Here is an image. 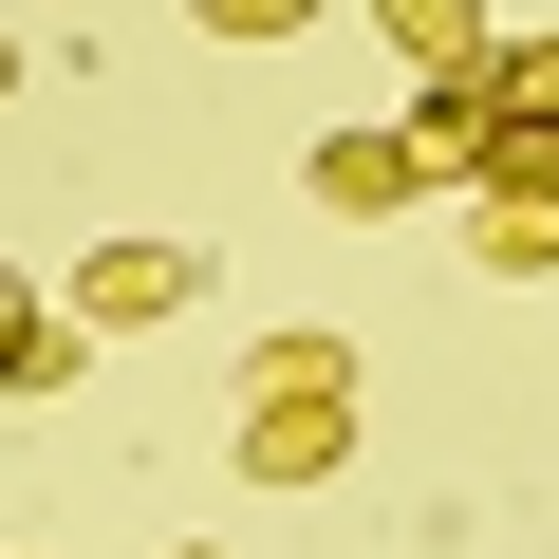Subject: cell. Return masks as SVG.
<instances>
[{"mask_svg": "<svg viewBox=\"0 0 559 559\" xmlns=\"http://www.w3.org/2000/svg\"><path fill=\"white\" fill-rule=\"evenodd\" d=\"M224 411H242V429H224L242 485H336V466H355V336H261Z\"/></svg>", "mask_w": 559, "mask_h": 559, "instance_id": "obj_1", "label": "cell"}, {"mask_svg": "<svg viewBox=\"0 0 559 559\" xmlns=\"http://www.w3.org/2000/svg\"><path fill=\"white\" fill-rule=\"evenodd\" d=\"M187 299H205V242H150V224H131V242H94V261L57 280V318H75V336H168Z\"/></svg>", "mask_w": 559, "mask_h": 559, "instance_id": "obj_2", "label": "cell"}, {"mask_svg": "<svg viewBox=\"0 0 559 559\" xmlns=\"http://www.w3.org/2000/svg\"><path fill=\"white\" fill-rule=\"evenodd\" d=\"M299 187H318L336 224H392V205H429V187H448V150H429L411 112H355V131H318V168H299Z\"/></svg>", "mask_w": 559, "mask_h": 559, "instance_id": "obj_3", "label": "cell"}, {"mask_svg": "<svg viewBox=\"0 0 559 559\" xmlns=\"http://www.w3.org/2000/svg\"><path fill=\"white\" fill-rule=\"evenodd\" d=\"M373 38L411 57V94H429V75H485V57H503V38H485V0H373Z\"/></svg>", "mask_w": 559, "mask_h": 559, "instance_id": "obj_4", "label": "cell"}, {"mask_svg": "<svg viewBox=\"0 0 559 559\" xmlns=\"http://www.w3.org/2000/svg\"><path fill=\"white\" fill-rule=\"evenodd\" d=\"M57 373H75V318L38 280H0V392H57Z\"/></svg>", "mask_w": 559, "mask_h": 559, "instance_id": "obj_5", "label": "cell"}, {"mask_svg": "<svg viewBox=\"0 0 559 559\" xmlns=\"http://www.w3.org/2000/svg\"><path fill=\"white\" fill-rule=\"evenodd\" d=\"M466 261L485 280H559V205H466Z\"/></svg>", "mask_w": 559, "mask_h": 559, "instance_id": "obj_6", "label": "cell"}, {"mask_svg": "<svg viewBox=\"0 0 559 559\" xmlns=\"http://www.w3.org/2000/svg\"><path fill=\"white\" fill-rule=\"evenodd\" d=\"M485 131H559V38H503L485 57Z\"/></svg>", "mask_w": 559, "mask_h": 559, "instance_id": "obj_7", "label": "cell"}, {"mask_svg": "<svg viewBox=\"0 0 559 559\" xmlns=\"http://www.w3.org/2000/svg\"><path fill=\"white\" fill-rule=\"evenodd\" d=\"M187 20H205V38H299L318 0H187Z\"/></svg>", "mask_w": 559, "mask_h": 559, "instance_id": "obj_8", "label": "cell"}, {"mask_svg": "<svg viewBox=\"0 0 559 559\" xmlns=\"http://www.w3.org/2000/svg\"><path fill=\"white\" fill-rule=\"evenodd\" d=\"M0 94H20V38H0Z\"/></svg>", "mask_w": 559, "mask_h": 559, "instance_id": "obj_9", "label": "cell"}]
</instances>
